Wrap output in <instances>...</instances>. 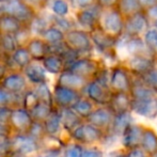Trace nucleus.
I'll use <instances>...</instances> for the list:
<instances>
[{
	"instance_id": "nucleus-1",
	"label": "nucleus",
	"mask_w": 157,
	"mask_h": 157,
	"mask_svg": "<svg viewBox=\"0 0 157 157\" xmlns=\"http://www.w3.org/2000/svg\"><path fill=\"white\" fill-rule=\"evenodd\" d=\"M125 18L117 8L103 10L98 27L110 36L119 40L124 35Z\"/></svg>"
},
{
	"instance_id": "nucleus-2",
	"label": "nucleus",
	"mask_w": 157,
	"mask_h": 157,
	"mask_svg": "<svg viewBox=\"0 0 157 157\" xmlns=\"http://www.w3.org/2000/svg\"><path fill=\"white\" fill-rule=\"evenodd\" d=\"M0 14H9L29 26L36 16V11L24 0H6L0 6Z\"/></svg>"
},
{
	"instance_id": "nucleus-3",
	"label": "nucleus",
	"mask_w": 157,
	"mask_h": 157,
	"mask_svg": "<svg viewBox=\"0 0 157 157\" xmlns=\"http://www.w3.org/2000/svg\"><path fill=\"white\" fill-rule=\"evenodd\" d=\"M64 43L70 49L78 52L80 56L90 52L94 47L90 32L83 29H72L65 32Z\"/></svg>"
},
{
	"instance_id": "nucleus-4",
	"label": "nucleus",
	"mask_w": 157,
	"mask_h": 157,
	"mask_svg": "<svg viewBox=\"0 0 157 157\" xmlns=\"http://www.w3.org/2000/svg\"><path fill=\"white\" fill-rule=\"evenodd\" d=\"M109 86L113 93H116V92L129 93L130 92L132 86V73L123 63L114 65L111 68Z\"/></svg>"
},
{
	"instance_id": "nucleus-5",
	"label": "nucleus",
	"mask_w": 157,
	"mask_h": 157,
	"mask_svg": "<svg viewBox=\"0 0 157 157\" xmlns=\"http://www.w3.org/2000/svg\"><path fill=\"white\" fill-rule=\"evenodd\" d=\"M41 142L29 134L11 135V151L31 157L41 151Z\"/></svg>"
},
{
	"instance_id": "nucleus-6",
	"label": "nucleus",
	"mask_w": 157,
	"mask_h": 157,
	"mask_svg": "<svg viewBox=\"0 0 157 157\" xmlns=\"http://www.w3.org/2000/svg\"><path fill=\"white\" fill-rule=\"evenodd\" d=\"M101 63L91 57H80L73 64H71L66 70L75 73L78 76L85 78L86 80H94L95 77L101 70Z\"/></svg>"
},
{
	"instance_id": "nucleus-7",
	"label": "nucleus",
	"mask_w": 157,
	"mask_h": 157,
	"mask_svg": "<svg viewBox=\"0 0 157 157\" xmlns=\"http://www.w3.org/2000/svg\"><path fill=\"white\" fill-rule=\"evenodd\" d=\"M151 27L144 11H141L125 18L124 35L130 37H142Z\"/></svg>"
},
{
	"instance_id": "nucleus-8",
	"label": "nucleus",
	"mask_w": 157,
	"mask_h": 157,
	"mask_svg": "<svg viewBox=\"0 0 157 157\" xmlns=\"http://www.w3.org/2000/svg\"><path fill=\"white\" fill-rule=\"evenodd\" d=\"M33 123L30 111L24 107H16L12 109L9 125L12 134H27Z\"/></svg>"
},
{
	"instance_id": "nucleus-9",
	"label": "nucleus",
	"mask_w": 157,
	"mask_h": 157,
	"mask_svg": "<svg viewBox=\"0 0 157 157\" xmlns=\"http://www.w3.org/2000/svg\"><path fill=\"white\" fill-rule=\"evenodd\" d=\"M1 88L13 95H23L29 89L27 78L21 71H10L1 80Z\"/></svg>"
},
{
	"instance_id": "nucleus-10",
	"label": "nucleus",
	"mask_w": 157,
	"mask_h": 157,
	"mask_svg": "<svg viewBox=\"0 0 157 157\" xmlns=\"http://www.w3.org/2000/svg\"><path fill=\"white\" fill-rule=\"evenodd\" d=\"M74 142L79 144H91L101 138V129L95 127L90 123H82L70 134Z\"/></svg>"
},
{
	"instance_id": "nucleus-11",
	"label": "nucleus",
	"mask_w": 157,
	"mask_h": 157,
	"mask_svg": "<svg viewBox=\"0 0 157 157\" xmlns=\"http://www.w3.org/2000/svg\"><path fill=\"white\" fill-rule=\"evenodd\" d=\"M83 92L86 94L85 96H87L94 104H98V105H105L110 103L112 93H113L111 92L110 87H107L97 80L89 81Z\"/></svg>"
},
{
	"instance_id": "nucleus-12",
	"label": "nucleus",
	"mask_w": 157,
	"mask_h": 157,
	"mask_svg": "<svg viewBox=\"0 0 157 157\" xmlns=\"http://www.w3.org/2000/svg\"><path fill=\"white\" fill-rule=\"evenodd\" d=\"M103 12L101 8L96 3L85 10H80L76 12V21L81 28L86 31H92L98 27L101 14Z\"/></svg>"
},
{
	"instance_id": "nucleus-13",
	"label": "nucleus",
	"mask_w": 157,
	"mask_h": 157,
	"mask_svg": "<svg viewBox=\"0 0 157 157\" xmlns=\"http://www.w3.org/2000/svg\"><path fill=\"white\" fill-rule=\"evenodd\" d=\"M157 63L156 57L150 56H132L128 57L123 64L129 70L132 74L141 77L152 70Z\"/></svg>"
},
{
	"instance_id": "nucleus-14",
	"label": "nucleus",
	"mask_w": 157,
	"mask_h": 157,
	"mask_svg": "<svg viewBox=\"0 0 157 157\" xmlns=\"http://www.w3.org/2000/svg\"><path fill=\"white\" fill-rule=\"evenodd\" d=\"M52 94H54L55 107L59 108V109L71 108L82 96L81 92L68 89V88L62 87V86L57 85V83L52 89Z\"/></svg>"
},
{
	"instance_id": "nucleus-15",
	"label": "nucleus",
	"mask_w": 157,
	"mask_h": 157,
	"mask_svg": "<svg viewBox=\"0 0 157 157\" xmlns=\"http://www.w3.org/2000/svg\"><path fill=\"white\" fill-rule=\"evenodd\" d=\"M90 35H91L93 46L97 50L103 52L104 55L117 54L116 47L117 43H118V40L117 39L110 36L109 34H107L105 31H103L99 27L95 28L94 30L90 31Z\"/></svg>"
},
{
	"instance_id": "nucleus-16",
	"label": "nucleus",
	"mask_w": 157,
	"mask_h": 157,
	"mask_svg": "<svg viewBox=\"0 0 157 157\" xmlns=\"http://www.w3.org/2000/svg\"><path fill=\"white\" fill-rule=\"evenodd\" d=\"M32 61L31 55L26 46H19L10 57L6 59V63L8 64L10 71L12 70L11 66H13V71H21V72H23Z\"/></svg>"
},
{
	"instance_id": "nucleus-17",
	"label": "nucleus",
	"mask_w": 157,
	"mask_h": 157,
	"mask_svg": "<svg viewBox=\"0 0 157 157\" xmlns=\"http://www.w3.org/2000/svg\"><path fill=\"white\" fill-rule=\"evenodd\" d=\"M89 81L85 78L78 76L75 73L71 72L68 70H64L62 73L58 76L57 79V85H60L62 87L68 88V89L75 90L78 92H83L85 88L87 87Z\"/></svg>"
},
{
	"instance_id": "nucleus-18",
	"label": "nucleus",
	"mask_w": 157,
	"mask_h": 157,
	"mask_svg": "<svg viewBox=\"0 0 157 157\" xmlns=\"http://www.w3.org/2000/svg\"><path fill=\"white\" fill-rule=\"evenodd\" d=\"M24 75L27 78L28 82L32 83L33 86L41 85L47 82V72L44 68L42 62L32 61L25 70L23 71Z\"/></svg>"
},
{
	"instance_id": "nucleus-19",
	"label": "nucleus",
	"mask_w": 157,
	"mask_h": 157,
	"mask_svg": "<svg viewBox=\"0 0 157 157\" xmlns=\"http://www.w3.org/2000/svg\"><path fill=\"white\" fill-rule=\"evenodd\" d=\"M113 119L114 114L111 110H109V108L101 107L94 109L92 113L86 120H87L88 123L101 129V128L108 127L109 125H111L112 122H113Z\"/></svg>"
},
{
	"instance_id": "nucleus-20",
	"label": "nucleus",
	"mask_w": 157,
	"mask_h": 157,
	"mask_svg": "<svg viewBox=\"0 0 157 157\" xmlns=\"http://www.w3.org/2000/svg\"><path fill=\"white\" fill-rule=\"evenodd\" d=\"M33 61L42 62L49 55V45L42 37H33L26 45Z\"/></svg>"
},
{
	"instance_id": "nucleus-21",
	"label": "nucleus",
	"mask_w": 157,
	"mask_h": 157,
	"mask_svg": "<svg viewBox=\"0 0 157 157\" xmlns=\"http://www.w3.org/2000/svg\"><path fill=\"white\" fill-rule=\"evenodd\" d=\"M26 27L28 26L16 17L9 14H0V34L16 35Z\"/></svg>"
},
{
	"instance_id": "nucleus-22",
	"label": "nucleus",
	"mask_w": 157,
	"mask_h": 157,
	"mask_svg": "<svg viewBox=\"0 0 157 157\" xmlns=\"http://www.w3.org/2000/svg\"><path fill=\"white\" fill-rule=\"evenodd\" d=\"M110 108L114 116L127 113L128 109L132 108V97L129 96V93H122V92L112 93L110 99Z\"/></svg>"
},
{
	"instance_id": "nucleus-23",
	"label": "nucleus",
	"mask_w": 157,
	"mask_h": 157,
	"mask_svg": "<svg viewBox=\"0 0 157 157\" xmlns=\"http://www.w3.org/2000/svg\"><path fill=\"white\" fill-rule=\"evenodd\" d=\"M132 109L140 116L155 118L157 116V97L143 101L132 99Z\"/></svg>"
},
{
	"instance_id": "nucleus-24",
	"label": "nucleus",
	"mask_w": 157,
	"mask_h": 157,
	"mask_svg": "<svg viewBox=\"0 0 157 157\" xmlns=\"http://www.w3.org/2000/svg\"><path fill=\"white\" fill-rule=\"evenodd\" d=\"M45 128L46 136L49 137H60L63 130L62 121H61V112L59 108H55L48 119L43 123Z\"/></svg>"
},
{
	"instance_id": "nucleus-25",
	"label": "nucleus",
	"mask_w": 157,
	"mask_h": 157,
	"mask_svg": "<svg viewBox=\"0 0 157 157\" xmlns=\"http://www.w3.org/2000/svg\"><path fill=\"white\" fill-rule=\"evenodd\" d=\"M142 136L143 132L139 126L132 124L127 126L123 132V143L125 147L129 150L138 149L139 144L142 142Z\"/></svg>"
},
{
	"instance_id": "nucleus-26",
	"label": "nucleus",
	"mask_w": 157,
	"mask_h": 157,
	"mask_svg": "<svg viewBox=\"0 0 157 157\" xmlns=\"http://www.w3.org/2000/svg\"><path fill=\"white\" fill-rule=\"evenodd\" d=\"M61 112V121H62L63 130L68 132V135L77 128L80 124L83 123V119L79 117L72 108H64L60 109Z\"/></svg>"
},
{
	"instance_id": "nucleus-27",
	"label": "nucleus",
	"mask_w": 157,
	"mask_h": 157,
	"mask_svg": "<svg viewBox=\"0 0 157 157\" xmlns=\"http://www.w3.org/2000/svg\"><path fill=\"white\" fill-rule=\"evenodd\" d=\"M42 64H43L46 72L52 75L59 76L65 70V63H64L63 59L59 56H55V55H48L42 61Z\"/></svg>"
},
{
	"instance_id": "nucleus-28",
	"label": "nucleus",
	"mask_w": 157,
	"mask_h": 157,
	"mask_svg": "<svg viewBox=\"0 0 157 157\" xmlns=\"http://www.w3.org/2000/svg\"><path fill=\"white\" fill-rule=\"evenodd\" d=\"M55 108L56 107H52V106L48 105V104L40 101L36 106H34L30 110V114H31L34 122L44 123L48 119V117L52 114V112L54 111Z\"/></svg>"
},
{
	"instance_id": "nucleus-29",
	"label": "nucleus",
	"mask_w": 157,
	"mask_h": 157,
	"mask_svg": "<svg viewBox=\"0 0 157 157\" xmlns=\"http://www.w3.org/2000/svg\"><path fill=\"white\" fill-rule=\"evenodd\" d=\"M93 105H94L93 101H90L87 96H83L82 95L71 108H72L79 117H81L83 120H86L94 110Z\"/></svg>"
},
{
	"instance_id": "nucleus-30",
	"label": "nucleus",
	"mask_w": 157,
	"mask_h": 157,
	"mask_svg": "<svg viewBox=\"0 0 157 157\" xmlns=\"http://www.w3.org/2000/svg\"><path fill=\"white\" fill-rule=\"evenodd\" d=\"M117 9L124 16V18L143 11L138 0H119Z\"/></svg>"
},
{
	"instance_id": "nucleus-31",
	"label": "nucleus",
	"mask_w": 157,
	"mask_h": 157,
	"mask_svg": "<svg viewBox=\"0 0 157 157\" xmlns=\"http://www.w3.org/2000/svg\"><path fill=\"white\" fill-rule=\"evenodd\" d=\"M41 37L48 44V45H55V44H59V43L64 42L65 32H63L62 30L59 29L56 26L52 25L43 32Z\"/></svg>"
},
{
	"instance_id": "nucleus-32",
	"label": "nucleus",
	"mask_w": 157,
	"mask_h": 157,
	"mask_svg": "<svg viewBox=\"0 0 157 157\" xmlns=\"http://www.w3.org/2000/svg\"><path fill=\"white\" fill-rule=\"evenodd\" d=\"M34 93L36 94L37 98L42 103L48 104V105L55 107L54 103V94H52V90H50L48 83H41V85L34 86V88H32Z\"/></svg>"
},
{
	"instance_id": "nucleus-33",
	"label": "nucleus",
	"mask_w": 157,
	"mask_h": 157,
	"mask_svg": "<svg viewBox=\"0 0 157 157\" xmlns=\"http://www.w3.org/2000/svg\"><path fill=\"white\" fill-rule=\"evenodd\" d=\"M18 47L15 35L0 34V48L6 57H10Z\"/></svg>"
},
{
	"instance_id": "nucleus-34",
	"label": "nucleus",
	"mask_w": 157,
	"mask_h": 157,
	"mask_svg": "<svg viewBox=\"0 0 157 157\" xmlns=\"http://www.w3.org/2000/svg\"><path fill=\"white\" fill-rule=\"evenodd\" d=\"M141 145L145 152L155 154L157 152V135L152 129L143 130Z\"/></svg>"
},
{
	"instance_id": "nucleus-35",
	"label": "nucleus",
	"mask_w": 157,
	"mask_h": 157,
	"mask_svg": "<svg viewBox=\"0 0 157 157\" xmlns=\"http://www.w3.org/2000/svg\"><path fill=\"white\" fill-rule=\"evenodd\" d=\"M142 39L150 52L155 57H157V30L155 28L151 27L144 33Z\"/></svg>"
},
{
	"instance_id": "nucleus-36",
	"label": "nucleus",
	"mask_w": 157,
	"mask_h": 157,
	"mask_svg": "<svg viewBox=\"0 0 157 157\" xmlns=\"http://www.w3.org/2000/svg\"><path fill=\"white\" fill-rule=\"evenodd\" d=\"M112 129L114 132H124L127 126L130 125V116L129 113H123L119 116H114L113 122H112Z\"/></svg>"
},
{
	"instance_id": "nucleus-37",
	"label": "nucleus",
	"mask_w": 157,
	"mask_h": 157,
	"mask_svg": "<svg viewBox=\"0 0 157 157\" xmlns=\"http://www.w3.org/2000/svg\"><path fill=\"white\" fill-rule=\"evenodd\" d=\"M39 103L40 101L37 98L36 94L33 91V89H28L25 93L21 95V107L29 110V111Z\"/></svg>"
},
{
	"instance_id": "nucleus-38",
	"label": "nucleus",
	"mask_w": 157,
	"mask_h": 157,
	"mask_svg": "<svg viewBox=\"0 0 157 157\" xmlns=\"http://www.w3.org/2000/svg\"><path fill=\"white\" fill-rule=\"evenodd\" d=\"M52 10L57 16L66 17L70 12V3L67 0H52Z\"/></svg>"
},
{
	"instance_id": "nucleus-39",
	"label": "nucleus",
	"mask_w": 157,
	"mask_h": 157,
	"mask_svg": "<svg viewBox=\"0 0 157 157\" xmlns=\"http://www.w3.org/2000/svg\"><path fill=\"white\" fill-rule=\"evenodd\" d=\"M139 78H140V80L142 81L144 85H147V87H150L151 89L157 91V63L150 72L142 75V76L139 77Z\"/></svg>"
},
{
	"instance_id": "nucleus-40",
	"label": "nucleus",
	"mask_w": 157,
	"mask_h": 157,
	"mask_svg": "<svg viewBox=\"0 0 157 157\" xmlns=\"http://www.w3.org/2000/svg\"><path fill=\"white\" fill-rule=\"evenodd\" d=\"M83 147L81 144L76 142L67 143L64 147L62 157H81L82 155Z\"/></svg>"
},
{
	"instance_id": "nucleus-41",
	"label": "nucleus",
	"mask_w": 157,
	"mask_h": 157,
	"mask_svg": "<svg viewBox=\"0 0 157 157\" xmlns=\"http://www.w3.org/2000/svg\"><path fill=\"white\" fill-rule=\"evenodd\" d=\"M30 136L33 137L34 139H36L37 141L42 142L43 139L46 137V132H45V128H44V124L40 122H34L33 121L31 127H30L29 132H27Z\"/></svg>"
},
{
	"instance_id": "nucleus-42",
	"label": "nucleus",
	"mask_w": 157,
	"mask_h": 157,
	"mask_svg": "<svg viewBox=\"0 0 157 157\" xmlns=\"http://www.w3.org/2000/svg\"><path fill=\"white\" fill-rule=\"evenodd\" d=\"M52 26H56L59 29H61L63 32H67L70 30L74 29L71 24V21H68L66 17H60L57 16V15H54L52 16Z\"/></svg>"
},
{
	"instance_id": "nucleus-43",
	"label": "nucleus",
	"mask_w": 157,
	"mask_h": 157,
	"mask_svg": "<svg viewBox=\"0 0 157 157\" xmlns=\"http://www.w3.org/2000/svg\"><path fill=\"white\" fill-rule=\"evenodd\" d=\"M11 152V135L0 136V157H6Z\"/></svg>"
},
{
	"instance_id": "nucleus-44",
	"label": "nucleus",
	"mask_w": 157,
	"mask_h": 157,
	"mask_svg": "<svg viewBox=\"0 0 157 157\" xmlns=\"http://www.w3.org/2000/svg\"><path fill=\"white\" fill-rule=\"evenodd\" d=\"M71 6L76 9L77 11L85 10L96 3V0H68Z\"/></svg>"
},
{
	"instance_id": "nucleus-45",
	"label": "nucleus",
	"mask_w": 157,
	"mask_h": 157,
	"mask_svg": "<svg viewBox=\"0 0 157 157\" xmlns=\"http://www.w3.org/2000/svg\"><path fill=\"white\" fill-rule=\"evenodd\" d=\"M64 150V149H63ZM63 150L60 149H44L31 157H62Z\"/></svg>"
},
{
	"instance_id": "nucleus-46",
	"label": "nucleus",
	"mask_w": 157,
	"mask_h": 157,
	"mask_svg": "<svg viewBox=\"0 0 157 157\" xmlns=\"http://www.w3.org/2000/svg\"><path fill=\"white\" fill-rule=\"evenodd\" d=\"M119 0H96V4L101 10H109V9L117 8Z\"/></svg>"
},
{
	"instance_id": "nucleus-47",
	"label": "nucleus",
	"mask_w": 157,
	"mask_h": 157,
	"mask_svg": "<svg viewBox=\"0 0 157 157\" xmlns=\"http://www.w3.org/2000/svg\"><path fill=\"white\" fill-rule=\"evenodd\" d=\"M12 109L13 108L11 107H0V123L9 124L11 113H12Z\"/></svg>"
},
{
	"instance_id": "nucleus-48",
	"label": "nucleus",
	"mask_w": 157,
	"mask_h": 157,
	"mask_svg": "<svg viewBox=\"0 0 157 157\" xmlns=\"http://www.w3.org/2000/svg\"><path fill=\"white\" fill-rule=\"evenodd\" d=\"M81 157H104L103 153L96 147H83Z\"/></svg>"
},
{
	"instance_id": "nucleus-49",
	"label": "nucleus",
	"mask_w": 157,
	"mask_h": 157,
	"mask_svg": "<svg viewBox=\"0 0 157 157\" xmlns=\"http://www.w3.org/2000/svg\"><path fill=\"white\" fill-rule=\"evenodd\" d=\"M24 1L36 11V9H43L49 2V0H24Z\"/></svg>"
},
{
	"instance_id": "nucleus-50",
	"label": "nucleus",
	"mask_w": 157,
	"mask_h": 157,
	"mask_svg": "<svg viewBox=\"0 0 157 157\" xmlns=\"http://www.w3.org/2000/svg\"><path fill=\"white\" fill-rule=\"evenodd\" d=\"M144 13H145V15H147V19H149L151 26H152L154 21L157 19V4L154 6H152V8L147 9V10H144Z\"/></svg>"
},
{
	"instance_id": "nucleus-51",
	"label": "nucleus",
	"mask_w": 157,
	"mask_h": 157,
	"mask_svg": "<svg viewBox=\"0 0 157 157\" xmlns=\"http://www.w3.org/2000/svg\"><path fill=\"white\" fill-rule=\"evenodd\" d=\"M139 3H140L142 10H147V9L152 8V6H156L157 4V0H138Z\"/></svg>"
},
{
	"instance_id": "nucleus-52",
	"label": "nucleus",
	"mask_w": 157,
	"mask_h": 157,
	"mask_svg": "<svg viewBox=\"0 0 157 157\" xmlns=\"http://www.w3.org/2000/svg\"><path fill=\"white\" fill-rule=\"evenodd\" d=\"M9 72H10V68L6 63V61H0V81L6 76Z\"/></svg>"
},
{
	"instance_id": "nucleus-53",
	"label": "nucleus",
	"mask_w": 157,
	"mask_h": 157,
	"mask_svg": "<svg viewBox=\"0 0 157 157\" xmlns=\"http://www.w3.org/2000/svg\"><path fill=\"white\" fill-rule=\"evenodd\" d=\"M125 157H147V155H145L144 151H142V150L134 149V150H130L129 153Z\"/></svg>"
},
{
	"instance_id": "nucleus-54",
	"label": "nucleus",
	"mask_w": 157,
	"mask_h": 157,
	"mask_svg": "<svg viewBox=\"0 0 157 157\" xmlns=\"http://www.w3.org/2000/svg\"><path fill=\"white\" fill-rule=\"evenodd\" d=\"M1 135H12V129L10 125L6 123H0V136Z\"/></svg>"
},
{
	"instance_id": "nucleus-55",
	"label": "nucleus",
	"mask_w": 157,
	"mask_h": 157,
	"mask_svg": "<svg viewBox=\"0 0 157 157\" xmlns=\"http://www.w3.org/2000/svg\"><path fill=\"white\" fill-rule=\"evenodd\" d=\"M6 157H29V156H26L24 154H21V153H16V152H12L11 151L10 153L8 154Z\"/></svg>"
},
{
	"instance_id": "nucleus-56",
	"label": "nucleus",
	"mask_w": 157,
	"mask_h": 157,
	"mask_svg": "<svg viewBox=\"0 0 157 157\" xmlns=\"http://www.w3.org/2000/svg\"><path fill=\"white\" fill-rule=\"evenodd\" d=\"M6 58H8V57L4 56V54L2 52L1 48H0V61H6Z\"/></svg>"
},
{
	"instance_id": "nucleus-57",
	"label": "nucleus",
	"mask_w": 157,
	"mask_h": 157,
	"mask_svg": "<svg viewBox=\"0 0 157 157\" xmlns=\"http://www.w3.org/2000/svg\"><path fill=\"white\" fill-rule=\"evenodd\" d=\"M152 27H153V28H155V29L157 30V19H156V21L153 23V25H152Z\"/></svg>"
},
{
	"instance_id": "nucleus-58",
	"label": "nucleus",
	"mask_w": 157,
	"mask_h": 157,
	"mask_svg": "<svg viewBox=\"0 0 157 157\" xmlns=\"http://www.w3.org/2000/svg\"><path fill=\"white\" fill-rule=\"evenodd\" d=\"M153 157H157V152H156L155 154H154V155H153Z\"/></svg>"
},
{
	"instance_id": "nucleus-59",
	"label": "nucleus",
	"mask_w": 157,
	"mask_h": 157,
	"mask_svg": "<svg viewBox=\"0 0 157 157\" xmlns=\"http://www.w3.org/2000/svg\"><path fill=\"white\" fill-rule=\"evenodd\" d=\"M0 87H1V81H0Z\"/></svg>"
}]
</instances>
